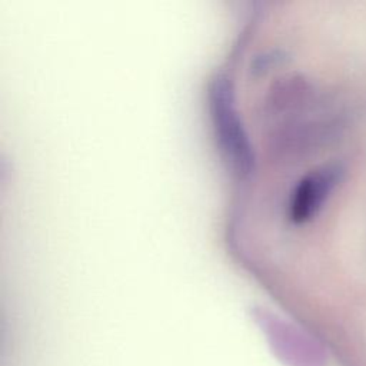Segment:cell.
Returning a JSON list of instances; mask_svg holds the SVG:
<instances>
[]
</instances>
